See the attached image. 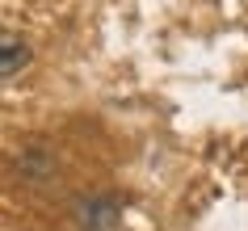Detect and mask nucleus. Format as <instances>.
<instances>
[{
  "label": "nucleus",
  "instance_id": "obj_1",
  "mask_svg": "<svg viewBox=\"0 0 248 231\" xmlns=\"http://www.w3.org/2000/svg\"><path fill=\"white\" fill-rule=\"evenodd\" d=\"M72 215H76V227H84V231H105V227H114V223H118L122 202L109 198V193H93V198H80V202L72 206Z\"/></svg>",
  "mask_w": 248,
  "mask_h": 231
},
{
  "label": "nucleus",
  "instance_id": "obj_2",
  "mask_svg": "<svg viewBox=\"0 0 248 231\" xmlns=\"http://www.w3.org/2000/svg\"><path fill=\"white\" fill-rule=\"evenodd\" d=\"M26 59H30V51H26V42L17 38V34H4L0 38V72L4 76H17L26 67Z\"/></svg>",
  "mask_w": 248,
  "mask_h": 231
}]
</instances>
